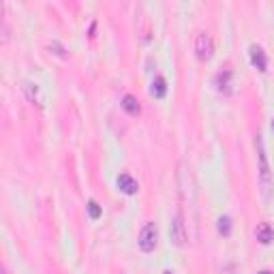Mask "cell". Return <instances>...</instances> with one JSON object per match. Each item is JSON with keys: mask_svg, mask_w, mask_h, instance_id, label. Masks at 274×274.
Wrapping results in <instances>:
<instances>
[{"mask_svg": "<svg viewBox=\"0 0 274 274\" xmlns=\"http://www.w3.org/2000/svg\"><path fill=\"white\" fill-rule=\"evenodd\" d=\"M229 80H231V73L229 71H223V73H219L214 77V84H217V90L219 92H229Z\"/></svg>", "mask_w": 274, "mask_h": 274, "instance_id": "obj_9", "label": "cell"}, {"mask_svg": "<svg viewBox=\"0 0 274 274\" xmlns=\"http://www.w3.org/2000/svg\"><path fill=\"white\" fill-rule=\"evenodd\" d=\"M219 231L223 233V236H229V233H231V221H229V217H221L219 219Z\"/></svg>", "mask_w": 274, "mask_h": 274, "instance_id": "obj_11", "label": "cell"}, {"mask_svg": "<svg viewBox=\"0 0 274 274\" xmlns=\"http://www.w3.org/2000/svg\"><path fill=\"white\" fill-rule=\"evenodd\" d=\"M137 244H139V249L143 253L154 251V246H156V225L154 223H146V225H143V229L139 233V240H137Z\"/></svg>", "mask_w": 274, "mask_h": 274, "instance_id": "obj_4", "label": "cell"}, {"mask_svg": "<svg viewBox=\"0 0 274 274\" xmlns=\"http://www.w3.org/2000/svg\"><path fill=\"white\" fill-rule=\"evenodd\" d=\"M163 274H172V272H169V270H167V272H163Z\"/></svg>", "mask_w": 274, "mask_h": 274, "instance_id": "obj_14", "label": "cell"}, {"mask_svg": "<svg viewBox=\"0 0 274 274\" xmlns=\"http://www.w3.org/2000/svg\"><path fill=\"white\" fill-rule=\"evenodd\" d=\"M169 238L176 246H184L186 244V229H184V217L182 212H176V217L169 225Z\"/></svg>", "mask_w": 274, "mask_h": 274, "instance_id": "obj_3", "label": "cell"}, {"mask_svg": "<svg viewBox=\"0 0 274 274\" xmlns=\"http://www.w3.org/2000/svg\"><path fill=\"white\" fill-rule=\"evenodd\" d=\"M195 54H197L199 60H210L212 54H214V43H212V37L208 32H199L197 39H195Z\"/></svg>", "mask_w": 274, "mask_h": 274, "instance_id": "obj_2", "label": "cell"}, {"mask_svg": "<svg viewBox=\"0 0 274 274\" xmlns=\"http://www.w3.org/2000/svg\"><path fill=\"white\" fill-rule=\"evenodd\" d=\"M88 214H90V219H92V221H96L101 217V208H99L96 201H88Z\"/></svg>", "mask_w": 274, "mask_h": 274, "instance_id": "obj_12", "label": "cell"}, {"mask_svg": "<svg viewBox=\"0 0 274 274\" xmlns=\"http://www.w3.org/2000/svg\"><path fill=\"white\" fill-rule=\"evenodd\" d=\"M255 236H257V240H259L262 244H270L272 240H274V229H272L268 223H262V225H257Z\"/></svg>", "mask_w": 274, "mask_h": 274, "instance_id": "obj_8", "label": "cell"}, {"mask_svg": "<svg viewBox=\"0 0 274 274\" xmlns=\"http://www.w3.org/2000/svg\"><path fill=\"white\" fill-rule=\"evenodd\" d=\"M272 131H274V120H272Z\"/></svg>", "mask_w": 274, "mask_h": 274, "instance_id": "obj_15", "label": "cell"}, {"mask_svg": "<svg viewBox=\"0 0 274 274\" xmlns=\"http://www.w3.org/2000/svg\"><path fill=\"white\" fill-rule=\"evenodd\" d=\"M257 274H274V272H270V270H262V272H257Z\"/></svg>", "mask_w": 274, "mask_h": 274, "instance_id": "obj_13", "label": "cell"}, {"mask_svg": "<svg viewBox=\"0 0 274 274\" xmlns=\"http://www.w3.org/2000/svg\"><path fill=\"white\" fill-rule=\"evenodd\" d=\"M2 274H9V272H6V270H2Z\"/></svg>", "mask_w": 274, "mask_h": 274, "instance_id": "obj_16", "label": "cell"}, {"mask_svg": "<svg viewBox=\"0 0 274 274\" xmlns=\"http://www.w3.org/2000/svg\"><path fill=\"white\" fill-rule=\"evenodd\" d=\"M122 109H125V112L129 114V116H139V112H141V107H139V101L135 99L133 94H127L125 99H122Z\"/></svg>", "mask_w": 274, "mask_h": 274, "instance_id": "obj_7", "label": "cell"}, {"mask_svg": "<svg viewBox=\"0 0 274 274\" xmlns=\"http://www.w3.org/2000/svg\"><path fill=\"white\" fill-rule=\"evenodd\" d=\"M255 146H257V163H259V182H262V193H264V197L268 199L270 193H272V172H270L268 156H266V148H264L262 135H257Z\"/></svg>", "mask_w": 274, "mask_h": 274, "instance_id": "obj_1", "label": "cell"}, {"mask_svg": "<svg viewBox=\"0 0 274 274\" xmlns=\"http://www.w3.org/2000/svg\"><path fill=\"white\" fill-rule=\"evenodd\" d=\"M118 188L122 193H127V195H135L137 188H139V184H137V180L131 178L129 174H122V176H118Z\"/></svg>", "mask_w": 274, "mask_h": 274, "instance_id": "obj_6", "label": "cell"}, {"mask_svg": "<svg viewBox=\"0 0 274 274\" xmlns=\"http://www.w3.org/2000/svg\"><path fill=\"white\" fill-rule=\"evenodd\" d=\"M167 92V84L163 77H156V80L152 82V96H156V99H163Z\"/></svg>", "mask_w": 274, "mask_h": 274, "instance_id": "obj_10", "label": "cell"}, {"mask_svg": "<svg viewBox=\"0 0 274 274\" xmlns=\"http://www.w3.org/2000/svg\"><path fill=\"white\" fill-rule=\"evenodd\" d=\"M251 64L255 67L257 71H266V67H268V60H266V54L264 49L259 47V45H251Z\"/></svg>", "mask_w": 274, "mask_h": 274, "instance_id": "obj_5", "label": "cell"}]
</instances>
